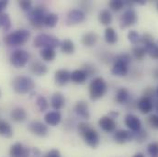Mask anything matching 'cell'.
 Returning <instances> with one entry per match:
<instances>
[{
  "instance_id": "6da1fadb",
  "label": "cell",
  "mask_w": 158,
  "mask_h": 157,
  "mask_svg": "<svg viewBox=\"0 0 158 157\" xmlns=\"http://www.w3.org/2000/svg\"><path fill=\"white\" fill-rule=\"evenodd\" d=\"M77 130L82 138L84 139L85 143L92 147V148H97L99 144V135L98 131L90 127L89 124L85 122H80L77 126Z\"/></svg>"
},
{
  "instance_id": "7a4b0ae2",
  "label": "cell",
  "mask_w": 158,
  "mask_h": 157,
  "mask_svg": "<svg viewBox=\"0 0 158 157\" xmlns=\"http://www.w3.org/2000/svg\"><path fill=\"white\" fill-rule=\"evenodd\" d=\"M13 90L18 94H28L35 87V83L29 76H19L15 77L12 81Z\"/></svg>"
},
{
  "instance_id": "3957f363",
  "label": "cell",
  "mask_w": 158,
  "mask_h": 157,
  "mask_svg": "<svg viewBox=\"0 0 158 157\" xmlns=\"http://www.w3.org/2000/svg\"><path fill=\"white\" fill-rule=\"evenodd\" d=\"M31 37V32L28 30L21 29L7 34L4 38V42L8 46H20L26 43Z\"/></svg>"
},
{
  "instance_id": "277c9868",
  "label": "cell",
  "mask_w": 158,
  "mask_h": 157,
  "mask_svg": "<svg viewBox=\"0 0 158 157\" xmlns=\"http://www.w3.org/2000/svg\"><path fill=\"white\" fill-rule=\"evenodd\" d=\"M108 90L107 83L102 77L94 78L89 85V94L92 100H98L105 96Z\"/></svg>"
},
{
  "instance_id": "5b68a950",
  "label": "cell",
  "mask_w": 158,
  "mask_h": 157,
  "mask_svg": "<svg viewBox=\"0 0 158 157\" xmlns=\"http://www.w3.org/2000/svg\"><path fill=\"white\" fill-rule=\"evenodd\" d=\"M33 44L37 48H42V49L50 48V49L54 50L55 48L60 46L61 42L54 36L45 34V33H41V34H39L35 37V39L33 40Z\"/></svg>"
},
{
  "instance_id": "8992f818",
  "label": "cell",
  "mask_w": 158,
  "mask_h": 157,
  "mask_svg": "<svg viewBox=\"0 0 158 157\" xmlns=\"http://www.w3.org/2000/svg\"><path fill=\"white\" fill-rule=\"evenodd\" d=\"M46 15V8L42 6H38L29 12L28 18L33 28L40 29L44 23V19Z\"/></svg>"
},
{
  "instance_id": "52a82bcc",
  "label": "cell",
  "mask_w": 158,
  "mask_h": 157,
  "mask_svg": "<svg viewBox=\"0 0 158 157\" xmlns=\"http://www.w3.org/2000/svg\"><path fill=\"white\" fill-rule=\"evenodd\" d=\"M30 59V54L24 50H16L12 52L10 56V63L13 66L17 68L24 67Z\"/></svg>"
},
{
  "instance_id": "ba28073f",
  "label": "cell",
  "mask_w": 158,
  "mask_h": 157,
  "mask_svg": "<svg viewBox=\"0 0 158 157\" xmlns=\"http://www.w3.org/2000/svg\"><path fill=\"white\" fill-rule=\"evenodd\" d=\"M138 20L137 13L133 9L126 10L119 19V27L120 29H126L131 26H133Z\"/></svg>"
},
{
  "instance_id": "9c48e42d",
  "label": "cell",
  "mask_w": 158,
  "mask_h": 157,
  "mask_svg": "<svg viewBox=\"0 0 158 157\" xmlns=\"http://www.w3.org/2000/svg\"><path fill=\"white\" fill-rule=\"evenodd\" d=\"M85 19V14L83 10L81 9H72L69 11L65 24L67 26H76L78 25L80 23L84 22Z\"/></svg>"
},
{
  "instance_id": "30bf717a",
  "label": "cell",
  "mask_w": 158,
  "mask_h": 157,
  "mask_svg": "<svg viewBox=\"0 0 158 157\" xmlns=\"http://www.w3.org/2000/svg\"><path fill=\"white\" fill-rule=\"evenodd\" d=\"M28 130L34 135L39 136V137H45L47 136L49 130L48 127L38 120H33L31 122H30V124L28 125Z\"/></svg>"
},
{
  "instance_id": "8fae6325",
  "label": "cell",
  "mask_w": 158,
  "mask_h": 157,
  "mask_svg": "<svg viewBox=\"0 0 158 157\" xmlns=\"http://www.w3.org/2000/svg\"><path fill=\"white\" fill-rule=\"evenodd\" d=\"M11 157H29L31 150L27 147H24L20 143L13 144L9 151Z\"/></svg>"
},
{
  "instance_id": "7c38bea8",
  "label": "cell",
  "mask_w": 158,
  "mask_h": 157,
  "mask_svg": "<svg viewBox=\"0 0 158 157\" xmlns=\"http://www.w3.org/2000/svg\"><path fill=\"white\" fill-rule=\"evenodd\" d=\"M98 125L101 128V130H103L106 132H113L117 127L116 121L109 116H103L99 118Z\"/></svg>"
},
{
  "instance_id": "4fadbf2b",
  "label": "cell",
  "mask_w": 158,
  "mask_h": 157,
  "mask_svg": "<svg viewBox=\"0 0 158 157\" xmlns=\"http://www.w3.org/2000/svg\"><path fill=\"white\" fill-rule=\"evenodd\" d=\"M125 125L132 132L139 131L142 129V122H141L140 118L133 114H128L125 117Z\"/></svg>"
},
{
  "instance_id": "5bb4252c",
  "label": "cell",
  "mask_w": 158,
  "mask_h": 157,
  "mask_svg": "<svg viewBox=\"0 0 158 157\" xmlns=\"http://www.w3.org/2000/svg\"><path fill=\"white\" fill-rule=\"evenodd\" d=\"M54 80L56 85L64 86L71 80V73L66 69L57 70L54 74Z\"/></svg>"
},
{
  "instance_id": "9a60e30c",
  "label": "cell",
  "mask_w": 158,
  "mask_h": 157,
  "mask_svg": "<svg viewBox=\"0 0 158 157\" xmlns=\"http://www.w3.org/2000/svg\"><path fill=\"white\" fill-rule=\"evenodd\" d=\"M114 141L118 144H123L133 139V132L125 130H118L113 135Z\"/></svg>"
},
{
  "instance_id": "2e32d148",
  "label": "cell",
  "mask_w": 158,
  "mask_h": 157,
  "mask_svg": "<svg viewBox=\"0 0 158 157\" xmlns=\"http://www.w3.org/2000/svg\"><path fill=\"white\" fill-rule=\"evenodd\" d=\"M137 107L143 114H148L153 110L154 103L151 98L146 97H142L137 103Z\"/></svg>"
},
{
  "instance_id": "e0dca14e",
  "label": "cell",
  "mask_w": 158,
  "mask_h": 157,
  "mask_svg": "<svg viewBox=\"0 0 158 157\" xmlns=\"http://www.w3.org/2000/svg\"><path fill=\"white\" fill-rule=\"evenodd\" d=\"M75 111L80 118L84 119H89L90 118V112L88 109V105L85 101L80 100L77 101L75 106Z\"/></svg>"
},
{
  "instance_id": "ac0fdd59",
  "label": "cell",
  "mask_w": 158,
  "mask_h": 157,
  "mask_svg": "<svg viewBox=\"0 0 158 157\" xmlns=\"http://www.w3.org/2000/svg\"><path fill=\"white\" fill-rule=\"evenodd\" d=\"M111 73L116 76H125L128 74V64L120 61H114V64L111 68Z\"/></svg>"
},
{
  "instance_id": "d6986e66",
  "label": "cell",
  "mask_w": 158,
  "mask_h": 157,
  "mask_svg": "<svg viewBox=\"0 0 158 157\" xmlns=\"http://www.w3.org/2000/svg\"><path fill=\"white\" fill-rule=\"evenodd\" d=\"M30 70H31V72L33 75L38 76H44L48 72L47 66L44 64H42L41 62H40V61H34V62H32L31 64V65H30Z\"/></svg>"
},
{
  "instance_id": "ffe728a7",
  "label": "cell",
  "mask_w": 158,
  "mask_h": 157,
  "mask_svg": "<svg viewBox=\"0 0 158 157\" xmlns=\"http://www.w3.org/2000/svg\"><path fill=\"white\" fill-rule=\"evenodd\" d=\"M51 105L56 110H60L61 109H63L65 105V98L64 95L60 92L54 93L51 98Z\"/></svg>"
},
{
  "instance_id": "44dd1931",
  "label": "cell",
  "mask_w": 158,
  "mask_h": 157,
  "mask_svg": "<svg viewBox=\"0 0 158 157\" xmlns=\"http://www.w3.org/2000/svg\"><path fill=\"white\" fill-rule=\"evenodd\" d=\"M44 120L50 126H57L61 122V120H62V115L57 110L50 111V112L45 114Z\"/></svg>"
},
{
  "instance_id": "7402d4cb",
  "label": "cell",
  "mask_w": 158,
  "mask_h": 157,
  "mask_svg": "<svg viewBox=\"0 0 158 157\" xmlns=\"http://www.w3.org/2000/svg\"><path fill=\"white\" fill-rule=\"evenodd\" d=\"M88 77L87 74L83 69H77L71 73V81L77 85H83Z\"/></svg>"
},
{
  "instance_id": "603a6c76",
  "label": "cell",
  "mask_w": 158,
  "mask_h": 157,
  "mask_svg": "<svg viewBox=\"0 0 158 157\" xmlns=\"http://www.w3.org/2000/svg\"><path fill=\"white\" fill-rule=\"evenodd\" d=\"M98 41V35L95 32H86L85 34H84L81 38V43L84 46L86 47H92L94 46Z\"/></svg>"
},
{
  "instance_id": "cb8c5ba5",
  "label": "cell",
  "mask_w": 158,
  "mask_h": 157,
  "mask_svg": "<svg viewBox=\"0 0 158 157\" xmlns=\"http://www.w3.org/2000/svg\"><path fill=\"white\" fill-rule=\"evenodd\" d=\"M11 118L14 120V121H17V122H22L24 121L26 118H27V112L24 109L22 108H15L14 109H12L11 111Z\"/></svg>"
},
{
  "instance_id": "d4e9b609",
  "label": "cell",
  "mask_w": 158,
  "mask_h": 157,
  "mask_svg": "<svg viewBox=\"0 0 158 157\" xmlns=\"http://www.w3.org/2000/svg\"><path fill=\"white\" fill-rule=\"evenodd\" d=\"M0 135L6 138H11L13 136L12 127L7 121L0 120Z\"/></svg>"
},
{
  "instance_id": "484cf974",
  "label": "cell",
  "mask_w": 158,
  "mask_h": 157,
  "mask_svg": "<svg viewBox=\"0 0 158 157\" xmlns=\"http://www.w3.org/2000/svg\"><path fill=\"white\" fill-rule=\"evenodd\" d=\"M104 36H105L106 42L109 44H115L118 41V34H117L116 31L111 27H108L105 30Z\"/></svg>"
},
{
  "instance_id": "4316f807",
  "label": "cell",
  "mask_w": 158,
  "mask_h": 157,
  "mask_svg": "<svg viewBox=\"0 0 158 157\" xmlns=\"http://www.w3.org/2000/svg\"><path fill=\"white\" fill-rule=\"evenodd\" d=\"M98 20L104 26H109L112 22V15L110 10L104 9L98 14Z\"/></svg>"
},
{
  "instance_id": "83f0119b",
  "label": "cell",
  "mask_w": 158,
  "mask_h": 157,
  "mask_svg": "<svg viewBox=\"0 0 158 157\" xmlns=\"http://www.w3.org/2000/svg\"><path fill=\"white\" fill-rule=\"evenodd\" d=\"M60 48H61V51L64 53H66V54H72V53H74V52L76 50L74 42L71 39H64V40H63L61 42Z\"/></svg>"
},
{
  "instance_id": "f1b7e54d",
  "label": "cell",
  "mask_w": 158,
  "mask_h": 157,
  "mask_svg": "<svg viewBox=\"0 0 158 157\" xmlns=\"http://www.w3.org/2000/svg\"><path fill=\"white\" fill-rule=\"evenodd\" d=\"M40 57L42 58L43 61H45V62H52V61H53L55 59L56 53H55V51L53 49L45 48V49H42L40 52Z\"/></svg>"
},
{
  "instance_id": "f546056e",
  "label": "cell",
  "mask_w": 158,
  "mask_h": 157,
  "mask_svg": "<svg viewBox=\"0 0 158 157\" xmlns=\"http://www.w3.org/2000/svg\"><path fill=\"white\" fill-rule=\"evenodd\" d=\"M58 20H59V18L55 13H48L44 19L43 25L48 28H53L57 25Z\"/></svg>"
},
{
  "instance_id": "4dcf8cb0",
  "label": "cell",
  "mask_w": 158,
  "mask_h": 157,
  "mask_svg": "<svg viewBox=\"0 0 158 157\" xmlns=\"http://www.w3.org/2000/svg\"><path fill=\"white\" fill-rule=\"evenodd\" d=\"M129 96H130V94H129V91L127 90V88L121 87L116 93L115 100L118 102V104H124L125 102H127Z\"/></svg>"
},
{
  "instance_id": "1f68e13d",
  "label": "cell",
  "mask_w": 158,
  "mask_h": 157,
  "mask_svg": "<svg viewBox=\"0 0 158 157\" xmlns=\"http://www.w3.org/2000/svg\"><path fill=\"white\" fill-rule=\"evenodd\" d=\"M11 19L7 13H1L0 14V28L4 31H7L11 29Z\"/></svg>"
},
{
  "instance_id": "d6a6232c",
  "label": "cell",
  "mask_w": 158,
  "mask_h": 157,
  "mask_svg": "<svg viewBox=\"0 0 158 157\" xmlns=\"http://www.w3.org/2000/svg\"><path fill=\"white\" fill-rule=\"evenodd\" d=\"M143 47L146 51V53H148L151 58L158 60V44L155 43V41H154V42L149 43Z\"/></svg>"
},
{
  "instance_id": "836d02e7",
  "label": "cell",
  "mask_w": 158,
  "mask_h": 157,
  "mask_svg": "<svg viewBox=\"0 0 158 157\" xmlns=\"http://www.w3.org/2000/svg\"><path fill=\"white\" fill-rule=\"evenodd\" d=\"M132 54L137 60H143L146 55V51L143 46H136L132 49Z\"/></svg>"
},
{
  "instance_id": "e575fe53",
  "label": "cell",
  "mask_w": 158,
  "mask_h": 157,
  "mask_svg": "<svg viewBox=\"0 0 158 157\" xmlns=\"http://www.w3.org/2000/svg\"><path fill=\"white\" fill-rule=\"evenodd\" d=\"M36 104H37V107L39 109L40 111L41 112H44L48 109L49 108V102L47 101V99L42 97V96H39L38 98H37V101H36Z\"/></svg>"
},
{
  "instance_id": "d590c367",
  "label": "cell",
  "mask_w": 158,
  "mask_h": 157,
  "mask_svg": "<svg viewBox=\"0 0 158 157\" xmlns=\"http://www.w3.org/2000/svg\"><path fill=\"white\" fill-rule=\"evenodd\" d=\"M109 6L112 11L118 12L119 10H121L124 6V1L122 0H111L109 3Z\"/></svg>"
},
{
  "instance_id": "8d00e7d4",
  "label": "cell",
  "mask_w": 158,
  "mask_h": 157,
  "mask_svg": "<svg viewBox=\"0 0 158 157\" xmlns=\"http://www.w3.org/2000/svg\"><path fill=\"white\" fill-rule=\"evenodd\" d=\"M128 39L132 44H138L141 41V35L135 31H130L128 33Z\"/></svg>"
},
{
  "instance_id": "74e56055",
  "label": "cell",
  "mask_w": 158,
  "mask_h": 157,
  "mask_svg": "<svg viewBox=\"0 0 158 157\" xmlns=\"http://www.w3.org/2000/svg\"><path fill=\"white\" fill-rule=\"evenodd\" d=\"M148 135H147V132L143 130H140L139 131H136V132H133V139L136 140L137 142L139 143H143L144 142L146 139H147Z\"/></svg>"
},
{
  "instance_id": "f35d334b",
  "label": "cell",
  "mask_w": 158,
  "mask_h": 157,
  "mask_svg": "<svg viewBox=\"0 0 158 157\" xmlns=\"http://www.w3.org/2000/svg\"><path fill=\"white\" fill-rule=\"evenodd\" d=\"M147 151H148V154H149V155L151 157H158L157 142L151 143L147 146Z\"/></svg>"
},
{
  "instance_id": "ab89813d",
  "label": "cell",
  "mask_w": 158,
  "mask_h": 157,
  "mask_svg": "<svg viewBox=\"0 0 158 157\" xmlns=\"http://www.w3.org/2000/svg\"><path fill=\"white\" fill-rule=\"evenodd\" d=\"M114 61H120L129 65V64L131 62V57L129 53H121L114 57Z\"/></svg>"
},
{
  "instance_id": "60d3db41",
  "label": "cell",
  "mask_w": 158,
  "mask_h": 157,
  "mask_svg": "<svg viewBox=\"0 0 158 157\" xmlns=\"http://www.w3.org/2000/svg\"><path fill=\"white\" fill-rule=\"evenodd\" d=\"M19 6L23 11L30 12L32 7V2L30 0H20V1H19Z\"/></svg>"
},
{
  "instance_id": "b9f144b4",
  "label": "cell",
  "mask_w": 158,
  "mask_h": 157,
  "mask_svg": "<svg viewBox=\"0 0 158 157\" xmlns=\"http://www.w3.org/2000/svg\"><path fill=\"white\" fill-rule=\"evenodd\" d=\"M83 70L87 74L88 76H94V75L97 73V69H96L95 65H93V64H84Z\"/></svg>"
},
{
  "instance_id": "7bdbcfd3",
  "label": "cell",
  "mask_w": 158,
  "mask_h": 157,
  "mask_svg": "<svg viewBox=\"0 0 158 157\" xmlns=\"http://www.w3.org/2000/svg\"><path fill=\"white\" fill-rule=\"evenodd\" d=\"M141 43L143 44V46L149 44V43H152L154 42V37L150 34V33H143L142 36H141Z\"/></svg>"
},
{
  "instance_id": "ee69618b",
  "label": "cell",
  "mask_w": 158,
  "mask_h": 157,
  "mask_svg": "<svg viewBox=\"0 0 158 157\" xmlns=\"http://www.w3.org/2000/svg\"><path fill=\"white\" fill-rule=\"evenodd\" d=\"M148 122L149 124L155 128V129H157L158 130V114H153L151 115L149 118H148Z\"/></svg>"
},
{
  "instance_id": "f6af8a7d",
  "label": "cell",
  "mask_w": 158,
  "mask_h": 157,
  "mask_svg": "<svg viewBox=\"0 0 158 157\" xmlns=\"http://www.w3.org/2000/svg\"><path fill=\"white\" fill-rule=\"evenodd\" d=\"M45 157H61V154L57 149H52L47 153Z\"/></svg>"
},
{
  "instance_id": "bcb514c9",
  "label": "cell",
  "mask_w": 158,
  "mask_h": 157,
  "mask_svg": "<svg viewBox=\"0 0 158 157\" xmlns=\"http://www.w3.org/2000/svg\"><path fill=\"white\" fill-rule=\"evenodd\" d=\"M156 95V92L152 89V88H147V89H145V91H144V95H143V97H149V98H151L152 100H153V97Z\"/></svg>"
},
{
  "instance_id": "7dc6e473",
  "label": "cell",
  "mask_w": 158,
  "mask_h": 157,
  "mask_svg": "<svg viewBox=\"0 0 158 157\" xmlns=\"http://www.w3.org/2000/svg\"><path fill=\"white\" fill-rule=\"evenodd\" d=\"M8 5V1L6 0H0V14L3 13V10Z\"/></svg>"
},
{
  "instance_id": "c3c4849f",
  "label": "cell",
  "mask_w": 158,
  "mask_h": 157,
  "mask_svg": "<svg viewBox=\"0 0 158 157\" xmlns=\"http://www.w3.org/2000/svg\"><path fill=\"white\" fill-rule=\"evenodd\" d=\"M109 117H110L111 118H116L118 116V112H116V111H110L108 115Z\"/></svg>"
},
{
  "instance_id": "681fc988",
  "label": "cell",
  "mask_w": 158,
  "mask_h": 157,
  "mask_svg": "<svg viewBox=\"0 0 158 157\" xmlns=\"http://www.w3.org/2000/svg\"><path fill=\"white\" fill-rule=\"evenodd\" d=\"M153 76H154V78L156 79V80H157L158 81V67H156V68L154 70V72H153Z\"/></svg>"
},
{
  "instance_id": "f907efd6",
  "label": "cell",
  "mask_w": 158,
  "mask_h": 157,
  "mask_svg": "<svg viewBox=\"0 0 158 157\" xmlns=\"http://www.w3.org/2000/svg\"><path fill=\"white\" fill-rule=\"evenodd\" d=\"M132 157H145V156H144V155H143V154H142V153H138V154H135V155H134Z\"/></svg>"
},
{
  "instance_id": "816d5d0a",
  "label": "cell",
  "mask_w": 158,
  "mask_h": 157,
  "mask_svg": "<svg viewBox=\"0 0 158 157\" xmlns=\"http://www.w3.org/2000/svg\"><path fill=\"white\" fill-rule=\"evenodd\" d=\"M134 3H137V4H140V5H144L145 4V1H143V0H138V1H134Z\"/></svg>"
},
{
  "instance_id": "f5cc1de1",
  "label": "cell",
  "mask_w": 158,
  "mask_h": 157,
  "mask_svg": "<svg viewBox=\"0 0 158 157\" xmlns=\"http://www.w3.org/2000/svg\"><path fill=\"white\" fill-rule=\"evenodd\" d=\"M156 111L158 112V99L156 100Z\"/></svg>"
},
{
  "instance_id": "db71d44e",
  "label": "cell",
  "mask_w": 158,
  "mask_h": 157,
  "mask_svg": "<svg viewBox=\"0 0 158 157\" xmlns=\"http://www.w3.org/2000/svg\"><path fill=\"white\" fill-rule=\"evenodd\" d=\"M156 97H158V86L157 88H156Z\"/></svg>"
},
{
  "instance_id": "11a10c76",
  "label": "cell",
  "mask_w": 158,
  "mask_h": 157,
  "mask_svg": "<svg viewBox=\"0 0 158 157\" xmlns=\"http://www.w3.org/2000/svg\"><path fill=\"white\" fill-rule=\"evenodd\" d=\"M156 7H157V10H158V3H157V5H156Z\"/></svg>"
},
{
  "instance_id": "9f6ffc18",
  "label": "cell",
  "mask_w": 158,
  "mask_h": 157,
  "mask_svg": "<svg viewBox=\"0 0 158 157\" xmlns=\"http://www.w3.org/2000/svg\"><path fill=\"white\" fill-rule=\"evenodd\" d=\"M0 120H1V119H0Z\"/></svg>"
},
{
  "instance_id": "6f0895ef",
  "label": "cell",
  "mask_w": 158,
  "mask_h": 157,
  "mask_svg": "<svg viewBox=\"0 0 158 157\" xmlns=\"http://www.w3.org/2000/svg\"><path fill=\"white\" fill-rule=\"evenodd\" d=\"M157 44H158V43H157Z\"/></svg>"
}]
</instances>
